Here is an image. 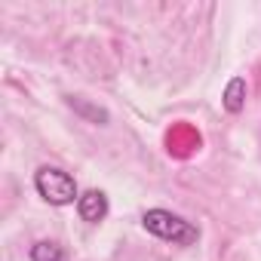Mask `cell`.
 Returning a JSON list of instances; mask_svg holds the SVG:
<instances>
[{
	"mask_svg": "<svg viewBox=\"0 0 261 261\" xmlns=\"http://www.w3.org/2000/svg\"><path fill=\"white\" fill-rule=\"evenodd\" d=\"M142 224H145L148 233H154L160 240H169L175 246H194L200 240V230L191 221H185L181 215L169 212V209H148L145 218H142Z\"/></svg>",
	"mask_w": 261,
	"mask_h": 261,
	"instance_id": "1",
	"label": "cell"
},
{
	"mask_svg": "<svg viewBox=\"0 0 261 261\" xmlns=\"http://www.w3.org/2000/svg\"><path fill=\"white\" fill-rule=\"evenodd\" d=\"M34 188H37V194H40L46 203H53V206H68V203L80 200L77 181H74L65 169H59V166H40V169L34 172Z\"/></svg>",
	"mask_w": 261,
	"mask_h": 261,
	"instance_id": "2",
	"label": "cell"
},
{
	"mask_svg": "<svg viewBox=\"0 0 261 261\" xmlns=\"http://www.w3.org/2000/svg\"><path fill=\"white\" fill-rule=\"evenodd\" d=\"M77 215L83 221H89V224L105 221V215H108V197H105V191H95V188L83 191L80 200H77Z\"/></svg>",
	"mask_w": 261,
	"mask_h": 261,
	"instance_id": "3",
	"label": "cell"
},
{
	"mask_svg": "<svg viewBox=\"0 0 261 261\" xmlns=\"http://www.w3.org/2000/svg\"><path fill=\"white\" fill-rule=\"evenodd\" d=\"M246 92H249L246 80H243V77H233V80L224 86V95H221L224 111H227V114H240V111L246 108Z\"/></svg>",
	"mask_w": 261,
	"mask_h": 261,
	"instance_id": "4",
	"label": "cell"
},
{
	"mask_svg": "<svg viewBox=\"0 0 261 261\" xmlns=\"http://www.w3.org/2000/svg\"><path fill=\"white\" fill-rule=\"evenodd\" d=\"M31 261H65V252L59 243H49V240H40L31 246Z\"/></svg>",
	"mask_w": 261,
	"mask_h": 261,
	"instance_id": "5",
	"label": "cell"
},
{
	"mask_svg": "<svg viewBox=\"0 0 261 261\" xmlns=\"http://www.w3.org/2000/svg\"><path fill=\"white\" fill-rule=\"evenodd\" d=\"M68 105H71L74 111H80L83 117H89L92 123H98V126H105V123H108V111H101V108H92V105H86V101H83L80 95H71V98H68Z\"/></svg>",
	"mask_w": 261,
	"mask_h": 261,
	"instance_id": "6",
	"label": "cell"
}]
</instances>
